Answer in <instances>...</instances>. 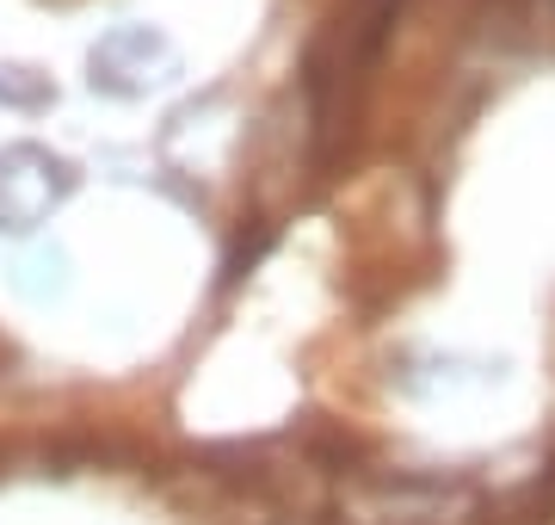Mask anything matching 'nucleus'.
Wrapping results in <instances>:
<instances>
[{
  "instance_id": "obj_3",
  "label": "nucleus",
  "mask_w": 555,
  "mask_h": 525,
  "mask_svg": "<svg viewBox=\"0 0 555 525\" xmlns=\"http://www.w3.org/2000/svg\"><path fill=\"white\" fill-rule=\"evenodd\" d=\"M0 100L38 105V100H50V81H43V75H31V68H0Z\"/></svg>"
},
{
  "instance_id": "obj_1",
  "label": "nucleus",
  "mask_w": 555,
  "mask_h": 525,
  "mask_svg": "<svg viewBox=\"0 0 555 525\" xmlns=\"http://www.w3.org/2000/svg\"><path fill=\"white\" fill-rule=\"evenodd\" d=\"M68 192H75V167L62 155H50L38 142L0 149V235H31Z\"/></svg>"
},
{
  "instance_id": "obj_2",
  "label": "nucleus",
  "mask_w": 555,
  "mask_h": 525,
  "mask_svg": "<svg viewBox=\"0 0 555 525\" xmlns=\"http://www.w3.org/2000/svg\"><path fill=\"white\" fill-rule=\"evenodd\" d=\"M87 68H93L87 81L100 87V93H112V100H142V93H155L173 75V43L155 25H118V31H105L93 43Z\"/></svg>"
}]
</instances>
